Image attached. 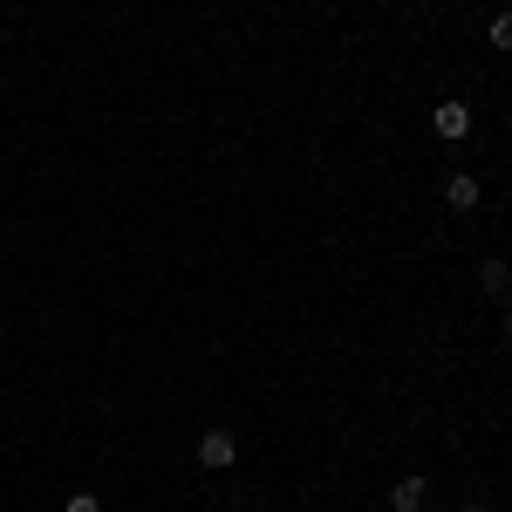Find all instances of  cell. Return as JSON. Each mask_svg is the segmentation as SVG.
<instances>
[{
  "label": "cell",
  "instance_id": "4",
  "mask_svg": "<svg viewBox=\"0 0 512 512\" xmlns=\"http://www.w3.org/2000/svg\"><path fill=\"white\" fill-rule=\"evenodd\" d=\"M478 198H485V192H478V178H465V171H458V178L444 185V205H451V212H472Z\"/></svg>",
  "mask_w": 512,
  "mask_h": 512
},
{
  "label": "cell",
  "instance_id": "1",
  "mask_svg": "<svg viewBox=\"0 0 512 512\" xmlns=\"http://www.w3.org/2000/svg\"><path fill=\"white\" fill-rule=\"evenodd\" d=\"M233 458H239V437L226 431V424H212V431L198 437V465H205V472H233Z\"/></svg>",
  "mask_w": 512,
  "mask_h": 512
},
{
  "label": "cell",
  "instance_id": "6",
  "mask_svg": "<svg viewBox=\"0 0 512 512\" xmlns=\"http://www.w3.org/2000/svg\"><path fill=\"white\" fill-rule=\"evenodd\" d=\"M492 48L512 55V14H492Z\"/></svg>",
  "mask_w": 512,
  "mask_h": 512
},
{
  "label": "cell",
  "instance_id": "7",
  "mask_svg": "<svg viewBox=\"0 0 512 512\" xmlns=\"http://www.w3.org/2000/svg\"><path fill=\"white\" fill-rule=\"evenodd\" d=\"M62 512H103V506H96L89 492H76V499H69V506H62Z\"/></svg>",
  "mask_w": 512,
  "mask_h": 512
},
{
  "label": "cell",
  "instance_id": "2",
  "mask_svg": "<svg viewBox=\"0 0 512 512\" xmlns=\"http://www.w3.org/2000/svg\"><path fill=\"white\" fill-rule=\"evenodd\" d=\"M431 130L444 137V144H465V137H472V103H458V96H444V103L431 110Z\"/></svg>",
  "mask_w": 512,
  "mask_h": 512
},
{
  "label": "cell",
  "instance_id": "3",
  "mask_svg": "<svg viewBox=\"0 0 512 512\" xmlns=\"http://www.w3.org/2000/svg\"><path fill=\"white\" fill-rule=\"evenodd\" d=\"M424 492H431V478H417V472L396 478V485H390V512H417V506H424Z\"/></svg>",
  "mask_w": 512,
  "mask_h": 512
},
{
  "label": "cell",
  "instance_id": "5",
  "mask_svg": "<svg viewBox=\"0 0 512 512\" xmlns=\"http://www.w3.org/2000/svg\"><path fill=\"white\" fill-rule=\"evenodd\" d=\"M478 287H485V294H506V287H512V267H506V260H485V267H478Z\"/></svg>",
  "mask_w": 512,
  "mask_h": 512
},
{
  "label": "cell",
  "instance_id": "8",
  "mask_svg": "<svg viewBox=\"0 0 512 512\" xmlns=\"http://www.w3.org/2000/svg\"><path fill=\"white\" fill-rule=\"evenodd\" d=\"M506 342H512V315H506Z\"/></svg>",
  "mask_w": 512,
  "mask_h": 512
},
{
  "label": "cell",
  "instance_id": "9",
  "mask_svg": "<svg viewBox=\"0 0 512 512\" xmlns=\"http://www.w3.org/2000/svg\"><path fill=\"white\" fill-rule=\"evenodd\" d=\"M465 512H485V506H465Z\"/></svg>",
  "mask_w": 512,
  "mask_h": 512
}]
</instances>
